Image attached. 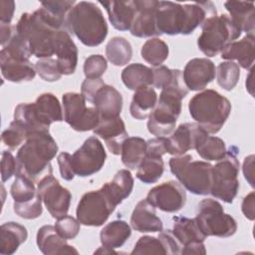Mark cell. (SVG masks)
<instances>
[{
  "mask_svg": "<svg viewBox=\"0 0 255 255\" xmlns=\"http://www.w3.org/2000/svg\"><path fill=\"white\" fill-rule=\"evenodd\" d=\"M216 15V6L211 1L189 4L157 1L155 24L160 35H189L206 19Z\"/></svg>",
  "mask_w": 255,
  "mask_h": 255,
  "instance_id": "cell-1",
  "label": "cell"
},
{
  "mask_svg": "<svg viewBox=\"0 0 255 255\" xmlns=\"http://www.w3.org/2000/svg\"><path fill=\"white\" fill-rule=\"evenodd\" d=\"M58 144L49 130L36 131L28 135L16 154V173L33 182L52 174L51 160L58 152Z\"/></svg>",
  "mask_w": 255,
  "mask_h": 255,
  "instance_id": "cell-2",
  "label": "cell"
},
{
  "mask_svg": "<svg viewBox=\"0 0 255 255\" xmlns=\"http://www.w3.org/2000/svg\"><path fill=\"white\" fill-rule=\"evenodd\" d=\"M187 94L188 89L183 82L182 71L173 69L171 82L161 90L157 103L148 117L146 126L151 134L165 137L173 131L181 113L182 100Z\"/></svg>",
  "mask_w": 255,
  "mask_h": 255,
  "instance_id": "cell-3",
  "label": "cell"
},
{
  "mask_svg": "<svg viewBox=\"0 0 255 255\" xmlns=\"http://www.w3.org/2000/svg\"><path fill=\"white\" fill-rule=\"evenodd\" d=\"M66 30L88 47L101 45L109 31L101 8L88 1L76 3L69 11L66 19Z\"/></svg>",
  "mask_w": 255,
  "mask_h": 255,
  "instance_id": "cell-4",
  "label": "cell"
},
{
  "mask_svg": "<svg viewBox=\"0 0 255 255\" xmlns=\"http://www.w3.org/2000/svg\"><path fill=\"white\" fill-rule=\"evenodd\" d=\"M15 27L16 32L28 42L33 56L43 59L55 55L60 30L47 20L40 8L33 13H23Z\"/></svg>",
  "mask_w": 255,
  "mask_h": 255,
  "instance_id": "cell-5",
  "label": "cell"
},
{
  "mask_svg": "<svg viewBox=\"0 0 255 255\" xmlns=\"http://www.w3.org/2000/svg\"><path fill=\"white\" fill-rule=\"evenodd\" d=\"M190 117L208 133H217L231 113L230 101L215 90L194 95L188 103Z\"/></svg>",
  "mask_w": 255,
  "mask_h": 255,
  "instance_id": "cell-6",
  "label": "cell"
},
{
  "mask_svg": "<svg viewBox=\"0 0 255 255\" xmlns=\"http://www.w3.org/2000/svg\"><path fill=\"white\" fill-rule=\"evenodd\" d=\"M170 171L179 183L196 195L210 193L212 182V165L203 160H193L191 154L176 155L169 159Z\"/></svg>",
  "mask_w": 255,
  "mask_h": 255,
  "instance_id": "cell-7",
  "label": "cell"
},
{
  "mask_svg": "<svg viewBox=\"0 0 255 255\" xmlns=\"http://www.w3.org/2000/svg\"><path fill=\"white\" fill-rule=\"evenodd\" d=\"M202 32L197 39L198 49L207 57H214L241 36L240 29L230 16L222 14L206 19L201 25Z\"/></svg>",
  "mask_w": 255,
  "mask_h": 255,
  "instance_id": "cell-8",
  "label": "cell"
},
{
  "mask_svg": "<svg viewBox=\"0 0 255 255\" xmlns=\"http://www.w3.org/2000/svg\"><path fill=\"white\" fill-rule=\"evenodd\" d=\"M194 219L206 237L227 238L237 230L236 220L224 212L220 202L212 198H205L198 203Z\"/></svg>",
  "mask_w": 255,
  "mask_h": 255,
  "instance_id": "cell-9",
  "label": "cell"
},
{
  "mask_svg": "<svg viewBox=\"0 0 255 255\" xmlns=\"http://www.w3.org/2000/svg\"><path fill=\"white\" fill-rule=\"evenodd\" d=\"M240 162L233 147L226 151L225 156L212 165V182L210 194L226 203H232L239 190L238 174Z\"/></svg>",
  "mask_w": 255,
  "mask_h": 255,
  "instance_id": "cell-10",
  "label": "cell"
},
{
  "mask_svg": "<svg viewBox=\"0 0 255 255\" xmlns=\"http://www.w3.org/2000/svg\"><path fill=\"white\" fill-rule=\"evenodd\" d=\"M118 205L113 200L106 183L98 190L86 192L80 199L76 214L85 226H102Z\"/></svg>",
  "mask_w": 255,
  "mask_h": 255,
  "instance_id": "cell-11",
  "label": "cell"
},
{
  "mask_svg": "<svg viewBox=\"0 0 255 255\" xmlns=\"http://www.w3.org/2000/svg\"><path fill=\"white\" fill-rule=\"evenodd\" d=\"M64 121L77 131L93 130L100 122L95 107H87L86 99L79 93H66L62 97Z\"/></svg>",
  "mask_w": 255,
  "mask_h": 255,
  "instance_id": "cell-12",
  "label": "cell"
},
{
  "mask_svg": "<svg viewBox=\"0 0 255 255\" xmlns=\"http://www.w3.org/2000/svg\"><path fill=\"white\" fill-rule=\"evenodd\" d=\"M107 153L97 136L88 137L82 146L72 154V165L76 175L87 177L100 171L105 164Z\"/></svg>",
  "mask_w": 255,
  "mask_h": 255,
  "instance_id": "cell-13",
  "label": "cell"
},
{
  "mask_svg": "<svg viewBox=\"0 0 255 255\" xmlns=\"http://www.w3.org/2000/svg\"><path fill=\"white\" fill-rule=\"evenodd\" d=\"M37 190L52 217L59 219L67 215L72 194L68 188L60 184L57 178L52 174L43 177L37 183Z\"/></svg>",
  "mask_w": 255,
  "mask_h": 255,
  "instance_id": "cell-14",
  "label": "cell"
},
{
  "mask_svg": "<svg viewBox=\"0 0 255 255\" xmlns=\"http://www.w3.org/2000/svg\"><path fill=\"white\" fill-rule=\"evenodd\" d=\"M145 199L163 212L175 213L185 205L186 191L179 182L168 180L152 187Z\"/></svg>",
  "mask_w": 255,
  "mask_h": 255,
  "instance_id": "cell-15",
  "label": "cell"
},
{
  "mask_svg": "<svg viewBox=\"0 0 255 255\" xmlns=\"http://www.w3.org/2000/svg\"><path fill=\"white\" fill-rule=\"evenodd\" d=\"M208 134L201 127L194 123L179 125L172 134L166 138V152L171 155H182L200 143Z\"/></svg>",
  "mask_w": 255,
  "mask_h": 255,
  "instance_id": "cell-16",
  "label": "cell"
},
{
  "mask_svg": "<svg viewBox=\"0 0 255 255\" xmlns=\"http://www.w3.org/2000/svg\"><path fill=\"white\" fill-rule=\"evenodd\" d=\"M216 76L214 63L207 58H194L187 62L182 72L183 82L190 91H202Z\"/></svg>",
  "mask_w": 255,
  "mask_h": 255,
  "instance_id": "cell-17",
  "label": "cell"
},
{
  "mask_svg": "<svg viewBox=\"0 0 255 255\" xmlns=\"http://www.w3.org/2000/svg\"><path fill=\"white\" fill-rule=\"evenodd\" d=\"M155 0H136V14L129 28L132 36L137 38H148L160 36L155 24Z\"/></svg>",
  "mask_w": 255,
  "mask_h": 255,
  "instance_id": "cell-18",
  "label": "cell"
},
{
  "mask_svg": "<svg viewBox=\"0 0 255 255\" xmlns=\"http://www.w3.org/2000/svg\"><path fill=\"white\" fill-rule=\"evenodd\" d=\"M93 131L105 140L108 149L115 155L121 154L123 143L128 137L126 125L121 117L100 120Z\"/></svg>",
  "mask_w": 255,
  "mask_h": 255,
  "instance_id": "cell-19",
  "label": "cell"
},
{
  "mask_svg": "<svg viewBox=\"0 0 255 255\" xmlns=\"http://www.w3.org/2000/svg\"><path fill=\"white\" fill-rule=\"evenodd\" d=\"M36 242L39 250L45 255L79 253L74 246L68 244L67 239L59 235L55 226L53 225H44L39 228Z\"/></svg>",
  "mask_w": 255,
  "mask_h": 255,
  "instance_id": "cell-20",
  "label": "cell"
},
{
  "mask_svg": "<svg viewBox=\"0 0 255 255\" xmlns=\"http://www.w3.org/2000/svg\"><path fill=\"white\" fill-rule=\"evenodd\" d=\"M92 104L96 108L100 120L114 119L121 115L123 97L116 88L106 84L97 92Z\"/></svg>",
  "mask_w": 255,
  "mask_h": 255,
  "instance_id": "cell-21",
  "label": "cell"
},
{
  "mask_svg": "<svg viewBox=\"0 0 255 255\" xmlns=\"http://www.w3.org/2000/svg\"><path fill=\"white\" fill-rule=\"evenodd\" d=\"M105 7L112 26L119 31L129 30L136 14L135 1H100Z\"/></svg>",
  "mask_w": 255,
  "mask_h": 255,
  "instance_id": "cell-22",
  "label": "cell"
},
{
  "mask_svg": "<svg viewBox=\"0 0 255 255\" xmlns=\"http://www.w3.org/2000/svg\"><path fill=\"white\" fill-rule=\"evenodd\" d=\"M255 57V36L246 34L241 40H236L227 45L221 52V58L227 61L237 60L239 67L250 70Z\"/></svg>",
  "mask_w": 255,
  "mask_h": 255,
  "instance_id": "cell-23",
  "label": "cell"
},
{
  "mask_svg": "<svg viewBox=\"0 0 255 255\" xmlns=\"http://www.w3.org/2000/svg\"><path fill=\"white\" fill-rule=\"evenodd\" d=\"M131 227L141 233L160 232L163 229L161 219L156 215L155 207L146 199L137 202L130 216Z\"/></svg>",
  "mask_w": 255,
  "mask_h": 255,
  "instance_id": "cell-24",
  "label": "cell"
},
{
  "mask_svg": "<svg viewBox=\"0 0 255 255\" xmlns=\"http://www.w3.org/2000/svg\"><path fill=\"white\" fill-rule=\"evenodd\" d=\"M55 55L62 75L68 76L75 73L78 64V48L66 29L58 32Z\"/></svg>",
  "mask_w": 255,
  "mask_h": 255,
  "instance_id": "cell-25",
  "label": "cell"
},
{
  "mask_svg": "<svg viewBox=\"0 0 255 255\" xmlns=\"http://www.w3.org/2000/svg\"><path fill=\"white\" fill-rule=\"evenodd\" d=\"M0 67L3 78L12 83L30 82L36 76L35 65L29 60L24 61L0 56Z\"/></svg>",
  "mask_w": 255,
  "mask_h": 255,
  "instance_id": "cell-26",
  "label": "cell"
},
{
  "mask_svg": "<svg viewBox=\"0 0 255 255\" xmlns=\"http://www.w3.org/2000/svg\"><path fill=\"white\" fill-rule=\"evenodd\" d=\"M226 10L233 23L246 34H254L255 28V6L253 2L226 1Z\"/></svg>",
  "mask_w": 255,
  "mask_h": 255,
  "instance_id": "cell-27",
  "label": "cell"
},
{
  "mask_svg": "<svg viewBox=\"0 0 255 255\" xmlns=\"http://www.w3.org/2000/svg\"><path fill=\"white\" fill-rule=\"evenodd\" d=\"M0 253L2 255L14 254L19 246L28 238L26 227L14 221L3 223L0 228Z\"/></svg>",
  "mask_w": 255,
  "mask_h": 255,
  "instance_id": "cell-28",
  "label": "cell"
},
{
  "mask_svg": "<svg viewBox=\"0 0 255 255\" xmlns=\"http://www.w3.org/2000/svg\"><path fill=\"white\" fill-rule=\"evenodd\" d=\"M157 103V94L153 88L143 87L134 91L129 106V113L135 120H145L149 117Z\"/></svg>",
  "mask_w": 255,
  "mask_h": 255,
  "instance_id": "cell-29",
  "label": "cell"
},
{
  "mask_svg": "<svg viewBox=\"0 0 255 255\" xmlns=\"http://www.w3.org/2000/svg\"><path fill=\"white\" fill-rule=\"evenodd\" d=\"M131 234L130 226L125 220H114L104 226L100 232L103 246L117 249L122 247Z\"/></svg>",
  "mask_w": 255,
  "mask_h": 255,
  "instance_id": "cell-30",
  "label": "cell"
},
{
  "mask_svg": "<svg viewBox=\"0 0 255 255\" xmlns=\"http://www.w3.org/2000/svg\"><path fill=\"white\" fill-rule=\"evenodd\" d=\"M171 231L182 247L193 242H204L206 238L194 218L183 216L173 217V227Z\"/></svg>",
  "mask_w": 255,
  "mask_h": 255,
  "instance_id": "cell-31",
  "label": "cell"
},
{
  "mask_svg": "<svg viewBox=\"0 0 255 255\" xmlns=\"http://www.w3.org/2000/svg\"><path fill=\"white\" fill-rule=\"evenodd\" d=\"M121 77L124 85L128 90L132 91H136L143 87H149L152 85L153 81L152 69L140 63L128 65L122 71Z\"/></svg>",
  "mask_w": 255,
  "mask_h": 255,
  "instance_id": "cell-32",
  "label": "cell"
},
{
  "mask_svg": "<svg viewBox=\"0 0 255 255\" xmlns=\"http://www.w3.org/2000/svg\"><path fill=\"white\" fill-rule=\"evenodd\" d=\"M34 104L40 119L47 127L50 128L51 124L64 121L61 104L55 95L44 93L36 99Z\"/></svg>",
  "mask_w": 255,
  "mask_h": 255,
  "instance_id": "cell-33",
  "label": "cell"
},
{
  "mask_svg": "<svg viewBox=\"0 0 255 255\" xmlns=\"http://www.w3.org/2000/svg\"><path fill=\"white\" fill-rule=\"evenodd\" d=\"M14 121L22 125L29 134L36 131L49 130L43 121L40 119L34 103H21L14 110Z\"/></svg>",
  "mask_w": 255,
  "mask_h": 255,
  "instance_id": "cell-34",
  "label": "cell"
},
{
  "mask_svg": "<svg viewBox=\"0 0 255 255\" xmlns=\"http://www.w3.org/2000/svg\"><path fill=\"white\" fill-rule=\"evenodd\" d=\"M146 151V141L139 136L128 137L122 146L121 156L123 164L129 168L135 169L143 159Z\"/></svg>",
  "mask_w": 255,
  "mask_h": 255,
  "instance_id": "cell-35",
  "label": "cell"
},
{
  "mask_svg": "<svg viewBox=\"0 0 255 255\" xmlns=\"http://www.w3.org/2000/svg\"><path fill=\"white\" fill-rule=\"evenodd\" d=\"M163 171L164 162L162 156L145 152L143 159L137 167L136 177L145 184H151L161 177Z\"/></svg>",
  "mask_w": 255,
  "mask_h": 255,
  "instance_id": "cell-36",
  "label": "cell"
},
{
  "mask_svg": "<svg viewBox=\"0 0 255 255\" xmlns=\"http://www.w3.org/2000/svg\"><path fill=\"white\" fill-rule=\"evenodd\" d=\"M108 190L117 205L129 196L133 189V177L129 170L120 169L112 181L106 182Z\"/></svg>",
  "mask_w": 255,
  "mask_h": 255,
  "instance_id": "cell-37",
  "label": "cell"
},
{
  "mask_svg": "<svg viewBox=\"0 0 255 255\" xmlns=\"http://www.w3.org/2000/svg\"><path fill=\"white\" fill-rule=\"evenodd\" d=\"M72 1H46L41 3V10L47 20L57 29H66V19L69 11L75 6Z\"/></svg>",
  "mask_w": 255,
  "mask_h": 255,
  "instance_id": "cell-38",
  "label": "cell"
},
{
  "mask_svg": "<svg viewBox=\"0 0 255 255\" xmlns=\"http://www.w3.org/2000/svg\"><path fill=\"white\" fill-rule=\"evenodd\" d=\"M106 56L108 60L117 67L127 65L132 57V47L124 37H114L106 45Z\"/></svg>",
  "mask_w": 255,
  "mask_h": 255,
  "instance_id": "cell-39",
  "label": "cell"
},
{
  "mask_svg": "<svg viewBox=\"0 0 255 255\" xmlns=\"http://www.w3.org/2000/svg\"><path fill=\"white\" fill-rule=\"evenodd\" d=\"M169 49L167 44L159 38H150L146 40L140 50L141 58L152 67L161 66L167 59Z\"/></svg>",
  "mask_w": 255,
  "mask_h": 255,
  "instance_id": "cell-40",
  "label": "cell"
},
{
  "mask_svg": "<svg viewBox=\"0 0 255 255\" xmlns=\"http://www.w3.org/2000/svg\"><path fill=\"white\" fill-rule=\"evenodd\" d=\"M195 150L200 157L209 161H218L222 159L227 151L223 139L209 134L200 141V143L195 147Z\"/></svg>",
  "mask_w": 255,
  "mask_h": 255,
  "instance_id": "cell-41",
  "label": "cell"
},
{
  "mask_svg": "<svg viewBox=\"0 0 255 255\" xmlns=\"http://www.w3.org/2000/svg\"><path fill=\"white\" fill-rule=\"evenodd\" d=\"M240 78V67L233 61L221 62L216 69L217 84L226 91L235 88Z\"/></svg>",
  "mask_w": 255,
  "mask_h": 255,
  "instance_id": "cell-42",
  "label": "cell"
},
{
  "mask_svg": "<svg viewBox=\"0 0 255 255\" xmlns=\"http://www.w3.org/2000/svg\"><path fill=\"white\" fill-rule=\"evenodd\" d=\"M0 56L28 61L32 56V53L28 42L16 32L11 40L4 47H2Z\"/></svg>",
  "mask_w": 255,
  "mask_h": 255,
  "instance_id": "cell-43",
  "label": "cell"
},
{
  "mask_svg": "<svg viewBox=\"0 0 255 255\" xmlns=\"http://www.w3.org/2000/svg\"><path fill=\"white\" fill-rule=\"evenodd\" d=\"M10 193L14 202H24L33 199L38 194V190L35 187V182L25 176L16 175L11 185Z\"/></svg>",
  "mask_w": 255,
  "mask_h": 255,
  "instance_id": "cell-44",
  "label": "cell"
},
{
  "mask_svg": "<svg viewBox=\"0 0 255 255\" xmlns=\"http://www.w3.org/2000/svg\"><path fill=\"white\" fill-rule=\"evenodd\" d=\"M42 202V198L38 192V194L33 199L24 202H14L13 210L19 217L23 219H36L43 213Z\"/></svg>",
  "mask_w": 255,
  "mask_h": 255,
  "instance_id": "cell-45",
  "label": "cell"
},
{
  "mask_svg": "<svg viewBox=\"0 0 255 255\" xmlns=\"http://www.w3.org/2000/svg\"><path fill=\"white\" fill-rule=\"evenodd\" d=\"M29 132L27 129L20 125L18 122L14 121L10 124V126L2 132V141L6 146L11 149L17 148L24 140L27 139Z\"/></svg>",
  "mask_w": 255,
  "mask_h": 255,
  "instance_id": "cell-46",
  "label": "cell"
},
{
  "mask_svg": "<svg viewBox=\"0 0 255 255\" xmlns=\"http://www.w3.org/2000/svg\"><path fill=\"white\" fill-rule=\"evenodd\" d=\"M35 70L40 78L46 82H56L62 77L58 62L53 58H43L38 60L35 63Z\"/></svg>",
  "mask_w": 255,
  "mask_h": 255,
  "instance_id": "cell-47",
  "label": "cell"
},
{
  "mask_svg": "<svg viewBox=\"0 0 255 255\" xmlns=\"http://www.w3.org/2000/svg\"><path fill=\"white\" fill-rule=\"evenodd\" d=\"M130 254H162L165 255V249L162 242L157 237L144 235L138 238Z\"/></svg>",
  "mask_w": 255,
  "mask_h": 255,
  "instance_id": "cell-48",
  "label": "cell"
},
{
  "mask_svg": "<svg viewBox=\"0 0 255 255\" xmlns=\"http://www.w3.org/2000/svg\"><path fill=\"white\" fill-rule=\"evenodd\" d=\"M108 69L106 58L100 54L89 56L84 63V74L86 79H100Z\"/></svg>",
  "mask_w": 255,
  "mask_h": 255,
  "instance_id": "cell-49",
  "label": "cell"
},
{
  "mask_svg": "<svg viewBox=\"0 0 255 255\" xmlns=\"http://www.w3.org/2000/svg\"><path fill=\"white\" fill-rule=\"evenodd\" d=\"M55 228L59 235H61L63 238L69 240V239H74L77 237V235L80 232L81 228V223L79 222L78 219L65 215L55 222Z\"/></svg>",
  "mask_w": 255,
  "mask_h": 255,
  "instance_id": "cell-50",
  "label": "cell"
},
{
  "mask_svg": "<svg viewBox=\"0 0 255 255\" xmlns=\"http://www.w3.org/2000/svg\"><path fill=\"white\" fill-rule=\"evenodd\" d=\"M158 238L162 242L167 255L181 254L182 246L178 242V240L175 238V236L173 235V233L170 229H165V230L162 229L158 234Z\"/></svg>",
  "mask_w": 255,
  "mask_h": 255,
  "instance_id": "cell-51",
  "label": "cell"
},
{
  "mask_svg": "<svg viewBox=\"0 0 255 255\" xmlns=\"http://www.w3.org/2000/svg\"><path fill=\"white\" fill-rule=\"evenodd\" d=\"M16 157L13 156L11 151L3 150L1 155V180L5 182L9 180L12 175L16 173Z\"/></svg>",
  "mask_w": 255,
  "mask_h": 255,
  "instance_id": "cell-52",
  "label": "cell"
},
{
  "mask_svg": "<svg viewBox=\"0 0 255 255\" xmlns=\"http://www.w3.org/2000/svg\"><path fill=\"white\" fill-rule=\"evenodd\" d=\"M153 81L152 86L156 89H163L169 85L173 77V69H169L166 66H158L152 69Z\"/></svg>",
  "mask_w": 255,
  "mask_h": 255,
  "instance_id": "cell-53",
  "label": "cell"
},
{
  "mask_svg": "<svg viewBox=\"0 0 255 255\" xmlns=\"http://www.w3.org/2000/svg\"><path fill=\"white\" fill-rule=\"evenodd\" d=\"M105 82L100 78V79H86L81 86V94L83 97L86 99L87 102L91 103L93 102L97 92L105 86Z\"/></svg>",
  "mask_w": 255,
  "mask_h": 255,
  "instance_id": "cell-54",
  "label": "cell"
},
{
  "mask_svg": "<svg viewBox=\"0 0 255 255\" xmlns=\"http://www.w3.org/2000/svg\"><path fill=\"white\" fill-rule=\"evenodd\" d=\"M57 161L59 164L61 177L67 181L73 180L76 174L72 165V154L66 151L61 152L57 157Z\"/></svg>",
  "mask_w": 255,
  "mask_h": 255,
  "instance_id": "cell-55",
  "label": "cell"
},
{
  "mask_svg": "<svg viewBox=\"0 0 255 255\" xmlns=\"http://www.w3.org/2000/svg\"><path fill=\"white\" fill-rule=\"evenodd\" d=\"M15 11V2L11 0H2L0 2V23L10 24Z\"/></svg>",
  "mask_w": 255,
  "mask_h": 255,
  "instance_id": "cell-56",
  "label": "cell"
},
{
  "mask_svg": "<svg viewBox=\"0 0 255 255\" xmlns=\"http://www.w3.org/2000/svg\"><path fill=\"white\" fill-rule=\"evenodd\" d=\"M254 206H255V193L254 191H251L243 198L242 204H241V210L244 216L251 221L254 220L255 218Z\"/></svg>",
  "mask_w": 255,
  "mask_h": 255,
  "instance_id": "cell-57",
  "label": "cell"
},
{
  "mask_svg": "<svg viewBox=\"0 0 255 255\" xmlns=\"http://www.w3.org/2000/svg\"><path fill=\"white\" fill-rule=\"evenodd\" d=\"M254 155L250 154L244 158L243 161V174L248 183L254 187Z\"/></svg>",
  "mask_w": 255,
  "mask_h": 255,
  "instance_id": "cell-58",
  "label": "cell"
},
{
  "mask_svg": "<svg viewBox=\"0 0 255 255\" xmlns=\"http://www.w3.org/2000/svg\"><path fill=\"white\" fill-rule=\"evenodd\" d=\"M16 33V27L12 26L11 24H0V36H1V46L4 47L14 36Z\"/></svg>",
  "mask_w": 255,
  "mask_h": 255,
  "instance_id": "cell-59",
  "label": "cell"
},
{
  "mask_svg": "<svg viewBox=\"0 0 255 255\" xmlns=\"http://www.w3.org/2000/svg\"><path fill=\"white\" fill-rule=\"evenodd\" d=\"M181 254H206L205 245L203 242H193L185 245L181 249Z\"/></svg>",
  "mask_w": 255,
  "mask_h": 255,
  "instance_id": "cell-60",
  "label": "cell"
},
{
  "mask_svg": "<svg viewBox=\"0 0 255 255\" xmlns=\"http://www.w3.org/2000/svg\"><path fill=\"white\" fill-rule=\"evenodd\" d=\"M94 253L95 254H118V252L115 251V249L109 248V247H106V246H103V245H102V247L97 249Z\"/></svg>",
  "mask_w": 255,
  "mask_h": 255,
  "instance_id": "cell-61",
  "label": "cell"
}]
</instances>
